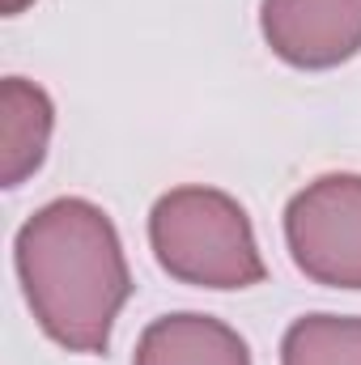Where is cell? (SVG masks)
I'll return each mask as SVG.
<instances>
[{"instance_id": "obj_7", "label": "cell", "mask_w": 361, "mask_h": 365, "mask_svg": "<svg viewBox=\"0 0 361 365\" xmlns=\"http://www.w3.org/2000/svg\"><path fill=\"white\" fill-rule=\"evenodd\" d=\"M280 365H361V319L302 314L280 340Z\"/></svg>"}, {"instance_id": "obj_3", "label": "cell", "mask_w": 361, "mask_h": 365, "mask_svg": "<svg viewBox=\"0 0 361 365\" xmlns=\"http://www.w3.org/2000/svg\"><path fill=\"white\" fill-rule=\"evenodd\" d=\"M298 272L327 289H361V175H323L285 204Z\"/></svg>"}, {"instance_id": "obj_8", "label": "cell", "mask_w": 361, "mask_h": 365, "mask_svg": "<svg viewBox=\"0 0 361 365\" xmlns=\"http://www.w3.org/2000/svg\"><path fill=\"white\" fill-rule=\"evenodd\" d=\"M21 9H26V0H4V13H9V17H13V13H21Z\"/></svg>"}, {"instance_id": "obj_5", "label": "cell", "mask_w": 361, "mask_h": 365, "mask_svg": "<svg viewBox=\"0 0 361 365\" xmlns=\"http://www.w3.org/2000/svg\"><path fill=\"white\" fill-rule=\"evenodd\" d=\"M132 365H251V349L230 323L179 310L141 331Z\"/></svg>"}, {"instance_id": "obj_6", "label": "cell", "mask_w": 361, "mask_h": 365, "mask_svg": "<svg viewBox=\"0 0 361 365\" xmlns=\"http://www.w3.org/2000/svg\"><path fill=\"white\" fill-rule=\"evenodd\" d=\"M51 128H56V106L43 86L26 77L0 81V182L4 187H21L43 166Z\"/></svg>"}, {"instance_id": "obj_4", "label": "cell", "mask_w": 361, "mask_h": 365, "mask_svg": "<svg viewBox=\"0 0 361 365\" xmlns=\"http://www.w3.org/2000/svg\"><path fill=\"white\" fill-rule=\"evenodd\" d=\"M260 30L289 68H340L361 51V0H264Z\"/></svg>"}, {"instance_id": "obj_1", "label": "cell", "mask_w": 361, "mask_h": 365, "mask_svg": "<svg viewBox=\"0 0 361 365\" xmlns=\"http://www.w3.org/2000/svg\"><path fill=\"white\" fill-rule=\"evenodd\" d=\"M21 293L47 331L68 353H106L111 327L132 297V272L115 221L81 195L43 204L13 238Z\"/></svg>"}, {"instance_id": "obj_2", "label": "cell", "mask_w": 361, "mask_h": 365, "mask_svg": "<svg viewBox=\"0 0 361 365\" xmlns=\"http://www.w3.org/2000/svg\"><path fill=\"white\" fill-rule=\"evenodd\" d=\"M149 247L183 284L195 289H251L268 268L247 208L221 187H175L149 212Z\"/></svg>"}]
</instances>
